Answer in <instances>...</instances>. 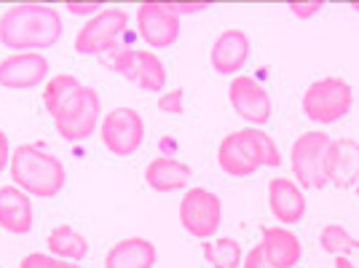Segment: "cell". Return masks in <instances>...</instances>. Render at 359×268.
I'll use <instances>...</instances> for the list:
<instances>
[{"label":"cell","instance_id":"5bb4252c","mask_svg":"<svg viewBox=\"0 0 359 268\" xmlns=\"http://www.w3.org/2000/svg\"><path fill=\"white\" fill-rule=\"evenodd\" d=\"M212 70L225 78H236L244 70V65L250 62V35L239 27L223 30L210 51Z\"/></svg>","mask_w":359,"mask_h":268},{"label":"cell","instance_id":"f546056e","mask_svg":"<svg viewBox=\"0 0 359 268\" xmlns=\"http://www.w3.org/2000/svg\"><path fill=\"white\" fill-rule=\"evenodd\" d=\"M67 11L75 16H94V14H100L102 11V6L100 3H67Z\"/></svg>","mask_w":359,"mask_h":268},{"label":"cell","instance_id":"1f68e13d","mask_svg":"<svg viewBox=\"0 0 359 268\" xmlns=\"http://www.w3.org/2000/svg\"><path fill=\"white\" fill-rule=\"evenodd\" d=\"M332 268H354V263H351L348 257H344V255H341V257H335V263H332Z\"/></svg>","mask_w":359,"mask_h":268},{"label":"cell","instance_id":"7402d4cb","mask_svg":"<svg viewBox=\"0 0 359 268\" xmlns=\"http://www.w3.org/2000/svg\"><path fill=\"white\" fill-rule=\"evenodd\" d=\"M81 89H83V83H81V78H75L73 73L51 75V78L46 81V86H43V107H46V113L54 119V116H57L62 107L70 102V100H73V97Z\"/></svg>","mask_w":359,"mask_h":268},{"label":"cell","instance_id":"d4e9b609","mask_svg":"<svg viewBox=\"0 0 359 268\" xmlns=\"http://www.w3.org/2000/svg\"><path fill=\"white\" fill-rule=\"evenodd\" d=\"M19 268H67V260H60V257L46 253H30L22 257Z\"/></svg>","mask_w":359,"mask_h":268},{"label":"cell","instance_id":"52a82bcc","mask_svg":"<svg viewBox=\"0 0 359 268\" xmlns=\"http://www.w3.org/2000/svg\"><path fill=\"white\" fill-rule=\"evenodd\" d=\"M327 148L330 137L325 132H303L292 142L290 164H292V175L300 188L322 191L327 185V172H325Z\"/></svg>","mask_w":359,"mask_h":268},{"label":"cell","instance_id":"5b68a950","mask_svg":"<svg viewBox=\"0 0 359 268\" xmlns=\"http://www.w3.org/2000/svg\"><path fill=\"white\" fill-rule=\"evenodd\" d=\"M102 65L150 94H158L166 86L164 62L148 48H116L113 54H107V60H102Z\"/></svg>","mask_w":359,"mask_h":268},{"label":"cell","instance_id":"6da1fadb","mask_svg":"<svg viewBox=\"0 0 359 268\" xmlns=\"http://www.w3.org/2000/svg\"><path fill=\"white\" fill-rule=\"evenodd\" d=\"M62 16L54 6L43 3H19L11 6L0 16V43L11 51H35L60 43L62 38Z\"/></svg>","mask_w":359,"mask_h":268},{"label":"cell","instance_id":"4fadbf2b","mask_svg":"<svg viewBox=\"0 0 359 268\" xmlns=\"http://www.w3.org/2000/svg\"><path fill=\"white\" fill-rule=\"evenodd\" d=\"M48 81V60L35 51H16L0 60V86L25 91Z\"/></svg>","mask_w":359,"mask_h":268},{"label":"cell","instance_id":"484cf974","mask_svg":"<svg viewBox=\"0 0 359 268\" xmlns=\"http://www.w3.org/2000/svg\"><path fill=\"white\" fill-rule=\"evenodd\" d=\"M182 107H185V91L182 89L164 91V94L158 97V110H161V113L180 116V113H182Z\"/></svg>","mask_w":359,"mask_h":268},{"label":"cell","instance_id":"8992f818","mask_svg":"<svg viewBox=\"0 0 359 268\" xmlns=\"http://www.w3.org/2000/svg\"><path fill=\"white\" fill-rule=\"evenodd\" d=\"M129 27V14L123 8H102L75 35V51L83 57H107L118 48L121 35Z\"/></svg>","mask_w":359,"mask_h":268},{"label":"cell","instance_id":"d6986e66","mask_svg":"<svg viewBox=\"0 0 359 268\" xmlns=\"http://www.w3.org/2000/svg\"><path fill=\"white\" fill-rule=\"evenodd\" d=\"M260 250L273 268H295L303 257V247H300L298 236L292 231H287L285 225L266 228L260 236Z\"/></svg>","mask_w":359,"mask_h":268},{"label":"cell","instance_id":"30bf717a","mask_svg":"<svg viewBox=\"0 0 359 268\" xmlns=\"http://www.w3.org/2000/svg\"><path fill=\"white\" fill-rule=\"evenodd\" d=\"M100 137L107 153L129 159L145 142V121L135 107H116L100 123Z\"/></svg>","mask_w":359,"mask_h":268},{"label":"cell","instance_id":"603a6c76","mask_svg":"<svg viewBox=\"0 0 359 268\" xmlns=\"http://www.w3.org/2000/svg\"><path fill=\"white\" fill-rule=\"evenodd\" d=\"M201 253L204 260L212 268H239L244 263V253H241V244L236 239H215V241H204L201 244Z\"/></svg>","mask_w":359,"mask_h":268},{"label":"cell","instance_id":"f1b7e54d","mask_svg":"<svg viewBox=\"0 0 359 268\" xmlns=\"http://www.w3.org/2000/svg\"><path fill=\"white\" fill-rule=\"evenodd\" d=\"M244 268H273V266L266 260V255H263L260 244H257V247H252L250 253L244 255Z\"/></svg>","mask_w":359,"mask_h":268},{"label":"cell","instance_id":"cb8c5ba5","mask_svg":"<svg viewBox=\"0 0 359 268\" xmlns=\"http://www.w3.org/2000/svg\"><path fill=\"white\" fill-rule=\"evenodd\" d=\"M319 244H322V250L327 255H335V257H341V255H348L351 250H359V239L351 236V231L344 228L341 223H330L322 228V234H319Z\"/></svg>","mask_w":359,"mask_h":268},{"label":"cell","instance_id":"277c9868","mask_svg":"<svg viewBox=\"0 0 359 268\" xmlns=\"http://www.w3.org/2000/svg\"><path fill=\"white\" fill-rule=\"evenodd\" d=\"M354 89L344 78H319L303 91V113L314 123H335L351 113Z\"/></svg>","mask_w":359,"mask_h":268},{"label":"cell","instance_id":"e575fe53","mask_svg":"<svg viewBox=\"0 0 359 268\" xmlns=\"http://www.w3.org/2000/svg\"><path fill=\"white\" fill-rule=\"evenodd\" d=\"M357 196H359V182H357Z\"/></svg>","mask_w":359,"mask_h":268},{"label":"cell","instance_id":"7a4b0ae2","mask_svg":"<svg viewBox=\"0 0 359 268\" xmlns=\"http://www.w3.org/2000/svg\"><path fill=\"white\" fill-rule=\"evenodd\" d=\"M217 166L231 177H252L263 166H282V153L271 134L257 126H244L220 140Z\"/></svg>","mask_w":359,"mask_h":268},{"label":"cell","instance_id":"83f0119b","mask_svg":"<svg viewBox=\"0 0 359 268\" xmlns=\"http://www.w3.org/2000/svg\"><path fill=\"white\" fill-rule=\"evenodd\" d=\"M322 8V0H311V3H290V11L298 19H311Z\"/></svg>","mask_w":359,"mask_h":268},{"label":"cell","instance_id":"836d02e7","mask_svg":"<svg viewBox=\"0 0 359 268\" xmlns=\"http://www.w3.org/2000/svg\"><path fill=\"white\" fill-rule=\"evenodd\" d=\"M351 8H354V11H359V3H354V6H351Z\"/></svg>","mask_w":359,"mask_h":268},{"label":"cell","instance_id":"ac0fdd59","mask_svg":"<svg viewBox=\"0 0 359 268\" xmlns=\"http://www.w3.org/2000/svg\"><path fill=\"white\" fill-rule=\"evenodd\" d=\"M191 177H194L191 166L175 156H156L145 166V182L156 194H175L180 188H188Z\"/></svg>","mask_w":359,"mask_h":268},{"label":"cell","instance_id":"8fae6325","mask_svg":"<svg viewBox=\"0 0 359 268\" xmlns=\"http://www.w3.org/2000/svg\"><path fill=\"white\" fill-rule=\"evenodd\" d=\"M228 100L233 105L236 116L244 119L252 126H263L271 121L273 113V102H271V94L266 91L263 83H257L250 75H236L231 83H228Z\"/></svg>","mask_w":359,"mask_h":268},{"label":"cell","instance_id":"ba28073f","mask_svg":"<svg viewBox=\"0 0 359 268\" xmlns=\"http://www.w3.org/2000/svg\"><path fill=\"white\" fill-rule=\"evenodd\" d=\"M54 123H57L60 137L67 140V142H83V140H89L91 134L100 129V123H102L100 94L91 89V86H83L54 116Z\"/></svg>","mask_w":359,"mask_h":268},{"label":"cell","instance_id":"9a60e30c","mask_svg":"<svg viewBox=\"0 0 359 268\" xmlns=\"http://www.w3.org/2000/svg\"><path fill=\"white\" fill-rule=\"evenodd\" d=\"M327 182L335 188H357L359 182V142L348 137L330 140L327 159H325Z\"/></svg>","mask_w":359,"mask_h":268},{"label":"cell","instance_id":"2e32d148","mask_svg":"<svg viewBox=\"0 0 359 268\" xmlns=\"http://www.w3.org/2000/svg\"><path fill=\"white\" fill-rule=\"evenodd\" d=\"M32 223H35L32 196L16 185H0V228L16 236H25L32 231Z\"/></svg>","mask_w":359,"mask_h":268},{"label":"cell","instance_id":"d6a6232c","mask_svg":"<svg viewBox=\"0 0 359 268\" xmlns=\"http://www.w3.org/2000/svg\"><path fill=\"white\" fill-rule=\"evenodd\" d=\"M67 268H81L78 263H67Z\"/></svg>","mask_w":359,"mask_h":268},{"label":"cell","instance_id":"3957f363","mask_svg":"<svg viewBox=\"0 0 359 268\" xmlns=\"http://www.w3.org/2000/svg\"><path fill=\"white\" fill-rule=\"evenodd\" d=\"M11 180L32 199H54L65 188V164L60 156L38 148V145H16L8 164Z\"/></svg>","mask_w":359,"mask_h":268},{"label":"cell","instance_id":"9c48e42d","mask_svg":"<svg viewBox=\"0 0 359 268\" xmlns=\"http://www.w3.org/2000/svg\"><path fill=\"white\" fill-rule=\"evenodd\" d=\"M180 223L198 241H210L223 225V201L207 188H188L180 201Z\"/></svg>","mask_w":359,"mask_h":268},{"label":"cell","instance_id":"e0dca14e","mask_svg":"<svg viewBox=\"0 0 359 268\" xmlns=\"http://www.w3.org/2000/svg\"><path fill=\"white\" fill-rule=\"evenodd\" d=\"M269 204L271 212L279 223L290 228L298 225L306 217V196L295 180L290 177H273L269 182Z\"/></svg>","mask_w":359,"mask_h":268},{"label":"cell","instance_id":"44dd1931","mask_svg":"<svg viewBox=\"0 0 359 268\" xmlns=\"http://www.w3.org/2000/svg\"><path fill=\"white\" fill-rule=\"evenodd\" d=\"M46 247H48V255L67 260V263H81L89 255V241L81 236L73 225L51 228V234L46 239Z\"/></svg>","mask_w":359,"mask_h":268},{"label":"cell","instance_id":"4dcf8cb0","mask_svg":"<svg viewBox=\"0 0 359 268\" xmlns=\"http://www.w3.org/2000/svg\"><path fill=\"white\" fill-rule=\"evenodd\" d=\"M11 153H14V150H8V137H6V132L0 129V172L8 169V164H11Z\"/></svg>","mask_w":359,"mask_h":268},{"label":"cell","instance_id":"7c38bea8","mask_svg":"<svg viewBox=\"0 0 359 268\" xmlns=\"http://www.w3.org/2000/svg\"><path fill=\"white\" fill-rule=\"evenodd\" d=\"M137 30L150 48H172L180 41V19L166 3H142L137 8Z\"/></svg>","mask_w":359,"mask_h":268},{"label":"cell","instance_id":"4316f807","mask_svg":"<svg viewBox=\"0 0 359 268\" xmlns=\"http://www.w3.org/2000/svg\"><path fill=\"white\" fill-rule=\"evenodd\" d=\"M169 6V11L177 16H185V14H201V11H207L210 6L207 3H166Z\"/></svg>","mask_w":359,"mask_h":268},{"label":"cell","instance_id":"ffe728a7","mask_svg":"<svg viewBox=\"0 0 359 268\" xmlns=\"http://www.w3.org/2000/svg\"><path fill=\"white\" fill-rule=\"evenodd\" d=\"M158 260L156 244L150 239L129 236L116 241L105 255V268H153Z\"/></svg>","mask_w":359,"mask_h":268}]
</instances>
